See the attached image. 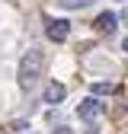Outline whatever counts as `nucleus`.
<instances>
[{
  "label": "nucleus",
  "mask_w": 128,
  "mask_h": 134,
  "mask_svg": "<svg viewBox=\"0 0 128 134\" xmlns=\"http://www.w3.org/2000/svg\"><path fill=\"white\" fill-rule=\"evenodd\" d=\"M42 67H45V54L39 51V48H29V51L23 54V61H19V86L23 90H32L39 83Z\"/></svg>",
  "instance_id": "obj_1"
},
{
  "label": "nucleus",
  "mask_w": 128,
  "mask_h": 134,
  "mask_svg": "<svg viewBox=\"0 0 128 134\" xmlns=\"http://www.w3.org/2000/svg\"><path fill=\"white\" fill-rule=\"evenodd\" d=\"M77 115H80L83 121H96V118L103 115V102H99V99H83V102L77 105Z\"/></svg>",
  "instance_id": "obj_2"
},
{
  "label": "nucleus",
  "mask_w": 128,
  "mask_h": 134,
  "mask_svg": "<svg viewBox=\"0 0 128 134\" xmlns=\"http://www.w3.org/2000/svg\"><path fill=\"white\" fill-rule=\"evenodd\" d=\"M45 32H48V38H51V42H64V38L71 35V23H67V19H51Z\"/></svg>",
  "instance_id": "obj_3"
},
{
  "label": "nucleus",
  "mask_w": 128,
  "mask_h": 134,
  "mask_svg": "<svg viewBox=\"0 0 128 134\" xmlns=\"http://www.w3.org/2000/svg\"><path fill=\"white\" fill-rule=\"evenodd\" d=\"M64 96H67V86H64V83H48V86H45V102L58 105Z\"/></svg>",
  "instance_id": "obj_4"
},
{
  "label": "nucleus",
  "mask_w": 128,
  "mask_h": 134,
  "mask_svg": "<svg viewBox=\"0 0 128 134\" xmlns=\"http://www.w3.org/2000/svg\"><path fill=\"white\" fill-rule=\"evenodd\" d=\"M115 23H119V16H115V13H99L93 26H96V32H106V35H109V32L115 29Z\"/></svg>",
  "instance_id": "obj_5"
},
{
  "label": "nucleus",
  "mask_w": 128,
  "mask_h": 134,
  "mask_svg": "<svg viewBox=\"0 0 128 134\" xmlns=\"http://www.w3.org/2000/svg\"><path fill=\"white\" fill-rule=\"evenodd\" d=\"M58 3H61L64 10H83V7L93 3V0H58Z\"/></svg>",
  "instance_id": "obj_6"
},
{
  "label": "nucleus",
  "mask_w": 128,
  "mask_h": 134,
  "mask_svg": "<svg viewBox=\"0 0 128 134\" xmlns=\"http://www.w3.org/2000/svg\"><path fill=\"white\" fill-rule=\"evenodd\" d=\"M93 93L96 96H109V93H115V86L112 83H93Z\"/></svg>",
  "instance_id": "obj_7"
},
{
  "label": "nucleus",
  "mask_w": 128,
  "mask_h": 134,
  "mask_svg": "<svg viewBox=\"0 0 128 134\" xmlns=\"http://www.w3.org/2000/svg\"><path fill=\"white\" fill-rule=\"evenodd\" d=\"M55 134H74V131H71V128H58Z\"/></svg>",
  "instance_id": "obj_8"
},
{
  "label": "nucleus",
  "mask_w": 128,
  "mask_h": 134,
  "mask_svg": "<svg viewBox=\"0 0 128 134\" xmlns=\"http://www.w3.org/2000/svg\"><path fill=\"white\" fill-rule=\"evenodd\" d=\"M122 48H125V54H128V38H125V42H122Z\"/></svg>",
  "instance_id": "obj_9"
}]
</instances>
